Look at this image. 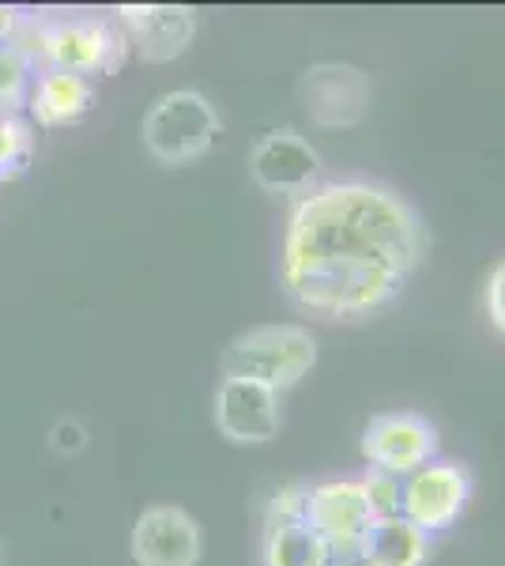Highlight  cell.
I'll use <instances>...</instances> for the list:
<instances>
[{"instance_id": "cell-1", "label": "cell", "mask_w": 505, "mask_h": 566, "mask_svg": "<svg viewBox=\"0 0 505 566\" xmlns=\"http://www.w3.org/2000/svg\"><path fill=\"white\" fill-rule=\"evenodd\" d=\"M422 253V219L392 189L366 181L325 186L291 216L283 287L309 314L355 322L400 295Z\"/></svg>"}, {"instance_id": "cell-2", "label": "cell", "mask_w": 505, "mask_h": 566, "mask_svg": "<svg viewBox=\"0 0 505 566\" xmlns=\"http://www.w3.org/2000/svg\"><path fill=\"white\" fill-rule=\"evenodd\" d=\"M317 363V340L298 325H261L234 336L223 352V378L256 381L283 392L298 386Z\"/></svg>"}, {"instance_id": "cell-3", "label": "cell", "mask_w": 505, "mask_h": 566, "mask_svg": "<svg viewBox=\"0 0 505 566\" xmlns=\"http://www.w3.org/2000/svg\"><path fill=\"white\" fill-rule=\"evenodd\" d=\"M144 148L162 167L200 159L219 136V114L200 91H170L144 117Z\"/></svg>"}, {"instance_id": "cell-4", "label": "cell", "mask_w": 505, "mask_h": 566, "mask_svg": "<svg viewBox=\"0 0 505 566\" xmlns=\"http://www.w3.org/2000/svg\"><path fill=\"white\" fill-rule=\"evenodd\" d=\"M128 53L125 34L106 20H57L39 31L34 61L45 69L76 72L84 80L114 76Z\"/></svg>"}, {"instance_id": "cell-5", "label": "cell", "mask_w": 505, "mask_h": 566, "mask_svg": "<svg viewBox=\"0 0 505 566\" xmlns=\"http://www.w3.org/2000/svg\"><path fill=\"white\" fill-rule=\"evenodd\" d=\"M362 453L374 469L408 480L411 472L430 464V458L438 453V431L430 419H422L415 412L374 416L362 434Z\"/></svg>"}, {"instance_id": "cell-6", "label": "cell", "mask_w": 505, "mask_h": 566, "mask_svg": "<svg viewBox=\"0 0 505 566\" xmlns=\"http://www.w3.org/2000/svg\"><path fill=\"white\" fill-rule=\"evenodd\" d=\"M328 552H362V536L374 514L366 506L362 488L351 480H333L306 488V514H302Z\"/></svg>"}, {"instance_id": "cell-7", "label": "cell", "mask_w": 505, "mask_h": 566, "mask_svg": "<svg viewBox=\"0 0 505 566\" xmlns=\"http://www.w3.org/2000/svg\"><path fill=\"white\" fill-rule=\"evenodd\" d=\"M467 495H472V480H467L461 464H449V461L422 464L419 472H411L403 480L400 517H408L411 525L430 536L434 528H445L461 517Z\"/></svg>"}, {"instance_id": "cell-8", "label": "cell", "mask_w": 505, "mask_h": 566, "mask_svg": "<svg viewBox=\"0 0 505 566\" xmlns=\"http://www.w3.org/2000/svg\"><path fill=\"white\" fill-rule=\"evenodd\" d=\"M204 541L181 506H148L133 525V559L140 566H197Z\"/></svg>"}, {"instance_id": "cell-9", "label": "cell", "mask_w": 505, "mask_h": 566, "mask_svg": "<svg viewBox=\"0 0 505 566\" xmlns=\"http://www.w3.org/2000/svg\"><path fill=\"white\" fill-rule=\"evenodd\" d=\"M309 117L325 129H347L370 109V80L351 65H314L298 84Z\"/></svg>"}, {"instance_id": "cell-10", "label": "cell", "mask_w": 505, "mask_h": 566, "mask_svg": "<svg viewBox=\"0 0 505 566\" xmlns=\"http://www.w3.org/2000/svg\"><path fill=\"white\" fill-rule=\"evenodd\" d=\"M250 175L275 197H306L320 175V155L298 133L280 129L256 140L250 151Z\"/></svg>"}, {"instance_id": "cell-11", "label": "cell", "mask_w": 505, "mask_h": 566, "mask_svg": "<svg viewBox=\"0 0 505 566\" xmlns=\"http://www.w3.org/2000/svg\"><path fill=\"white\" fill-rule=\"evenodd\" d=\"M215 427L238 446H261L280 434V392L256 381L223 378L215 389Z\"/></svg>"}, {"instance_id": "cell-12", "label": "cell", "mask_w": 505, "mask_h": 566, "mask_svg": "<svg viewBox=\"0 0 505 566\" xmlns=\"http://www.w3.org/2000/svg\"><path fill=\"white\" fill-rule=\"evenodd\" d=\"M117 23L144 61H173L197 34V12L181 4H125L117 8Z\"/></svg>"}, {"instance_id": "cell-13", "label": "cell", "mask_w": 505, "mask_h": 566, "mask_svg": "<svg viewBox=\"0 0 505 566\" xmlns=\"http://www.w3.org/2000/svg\"><path fill=\"white\" fill-rule=\"evenodd\" d=\"M23 106L27 117L34 125H42V129L76 125L95 106V80H84L76 72H61V69H42L31 76V91H27Z\"/></svg>"}, {"instance_id": "cell-14", "label": "cell", "mask_w": 505, "mask_h": 566, "mask_svg": "<svg viewBox=\"0 0 505 566\" xmlns=\"http://www.w3.org/2000/svg\"><path fill=\"white\" fill-rule=\"evenodd\" d=\"M430 536L408 517H374L362 536L366 566H422L427 563Z\"/></svg>"}, {"instance_id": "cell-15", "label": "cell", "mask_w": 505, "mask_h": 566, "mask_svg": "<svg viewBox=\"0 0 505 566\" xmlns=\"http://www.w3.org/2000/svg\"><path fill=\"white\" fill-rule=\"evenodd\" d=\"M264 563L269 566H325L328 547L306 522L269 525V544H264Z\"/></svg>"}, {"instance_id": "cell-16", "label": "cell", "mask_w": 505, "mask_h": 566, "mask_svg": "<svg viewBox=\"0 0 505 566\" xmlns=\"http://www.w3.org/2000/svg\"><path fill=\"white\" fill-rule=\"evenodd\" d=\"M34 148V129L20 114H0V178H15L27 170Z\"/></svg>"}, {"instance_id": "cell-17", "label": "cell", "mask_w": 505, "mask_h": 566, "mask_svg": "<svg viewBox=\"0 0 505 566\" xmlns=\"http://www.w3.org/2000/svg\"><path fill=\"white\" fill-rule=\"evenodd\" d=\"M358 488H362L366 506H370L374 517H400V502H403V480L400 476L381 472V469H370Z\"/></svg>"}, {"instance_id": "cell-18", "label": "cell", "mask_w": 505, "mask_h": 566, "mask_svg": "<svg viewBox=\"0 0 505 566\" xmlns=\"http://www.w3.org/2000/svg\"><path fill=\"white\" fill-rule=\"evenodd\" d=\"M50 446L61 453V458H76V453H84V446H87V431L76 423V419H57L50 431Z\"/></svg>"}, {"instance_id": "cell-19", "label": "cell", "mask_w": 505, "mask_h": 566, "mask_svg": "<svg viewBox=\"0 0 505 566\" xmlns=\"http://www.w3.org/2000/svg\"><path fill=\"white\" fill-rule=\"evenodd\" d=\"M306 514V488H287L280 491L272 502V525H291V522H302Z\"/></svg>"}, {"instance_id": "cell-20", "label": "cell", "mask_w": 505, "mask_h": 566, "mask_svg": "<svg viewBox=\"0 0 505 566\" xmlns=\"http://www.w3.org/2000/svg\"><path fill=\"white\" fill-rule=\"evenodd\" d=\"M486 314H491V325L505 336V261L486 280Z\"/></svg>"}, {"instance_id": "cell-21", "label": "cell", "mask_w": 505, "mask_h": 566, "mask_svg": "<svg viewBox=\"0 0 505 566\" xmlns=\"http://www.w3.org/2000/svg\"><path fill=\"white\" fill-rule=\"evenodd\" d=\"M27 15L20 12V8H4L0 4V53H12L15 39H20Z\"/></svg>"}]
</instances>
